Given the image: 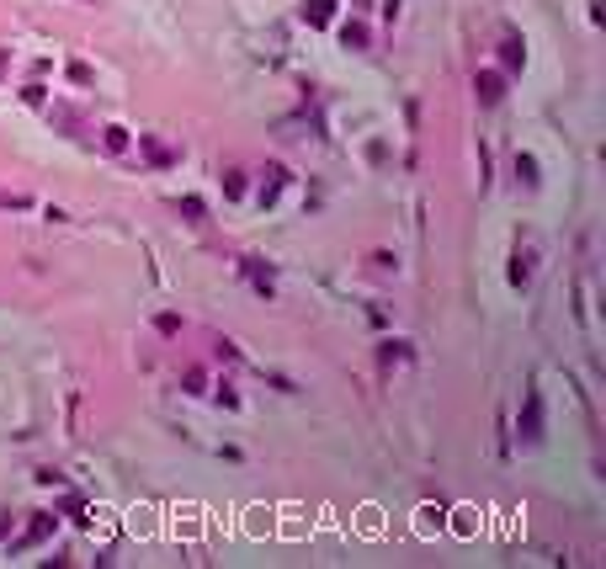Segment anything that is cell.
<instances>
[{
    "label": "cell",
    "instance_id": "cell-1",
    "mask_svg": "<svg viewBox=\"0 0 606 569\" xmlns=\"http://www.w3.org/2000/svg\"><path fill=\"white\" fill-rule=\"evenodd\" d=\"M522 436L527 442L543 436V394H537V388H527V399H522Z\"/></svg>",
    "mask_w": 606,
    "mask_h": 569
},
{
    "label": "cell",
    "instance_id": "cell-2",
    "mask_svg": "<svg viewBox=\"0 0 606 569\" xmlns=\"http://www.w3.org/2000/svg\"><path fill=\"white\" fill-rule=\"evenodd\" d=\"M473 91H479V101H500V96H505V80H500L495 70H484L479 80H473Z\"/></svg>",
    "mask_w": 606,
    "mask_h": 569
},
{
    "label": "cell",
    "instance_id": "cell-3",
    "mask_svg": "<svg viewBox=\"0 0 606 569\" xmlns=\"http://www.w3.org/2000/svg\"><path fill=\"white\" fill-rule=\"evenodd\" d=\"M49 532H53V516H37L32 527H27V532L16 537V548H37V543H43V537H49Z\"/></svg>",
    "mask_w": 606,
    "mask_h": 569
},
{
    "label": "cell",
    "instance_id": "cell-4",
    "mask_svg": "<svg viewBox=\"0 0 606 569\" xmlns=\"http://www.w3.org/2000/svg\"><path fill=\"white\" fill-rule=\"evenodd\" d=\"M330 11H335V0H309V6H303V22H309V27H325Z\"/></svg>",
    "mask_w": 606,
    "mask_h": 569
},
{
    "label": "cell",
    "instance_id": "cell-5",
    "mask_svg": "<svg viewBox=\"0 0 606 569\" xmlns=\"http://www.w3.org/2000/svg\"><path fill=\"white\" fill-rule=\"evenodd\" d=\"M340 43H346V49H367V27L362 22H346V27H340Z\"/></svg>",
    "mask_w": 606,
    "mask_h": 569
},
{
    "label": "cell",
    "instance_id": "cell-6",
    "mask_svg": "<svg viewBox=\"0 0 606 569\" xmlns=\"http://www.w3.org/2000/svg\"><path fill=\"white\" fill-rule=\"evenodd\" d=\"M500 59H505L510 70H516V64H527V49L516 43V37H510V43H500Z\"/></svg>",
    "mask_w": 606,
    "mask_h": 569
},
{
    "label": "cell",
    "instance_id": "cell-7",
    "mask_svg": "<svg viewBox=\"0 0 606 569\" xmlns=\"http://www.w3.org/2000/svg\"><path fill=\"white\" fill-rule=\"evenodd\" d=\"M516 176L532 186V181H537V160H532V155H516Z\"/></svg>",
    "mask_w": 606,
    "mask_h": 569
},
{
    "label": "cell",
    "instance_id": "cell-8",
    "mask_svg": "<svg viewBox=\"0 0 606 569\" xmlns=\"http://www.w3.org/2000/svg\"><path fill=\"white\" fill-rule=\"evenodd\" d=\"M532 277V255H516V267H510V282H527Z\"/></svg>",
    "mask_w": 606,
    "mask_h": 569
},
{
    "label": "cell",
    "instance_id": "cell-9",
    "mask_svg": "<svg viewBox=\"0 0 606 569\" xmlns=\"http://www.w3.org/2000/svg\"><path fill=\"white\" fill-rule=\"evenodd\" d=\"M107 149H128V134H122V128H107Z\"/></svg>",
    "mask_w": 606,
    "mask_h": 569
}]
</instances>
